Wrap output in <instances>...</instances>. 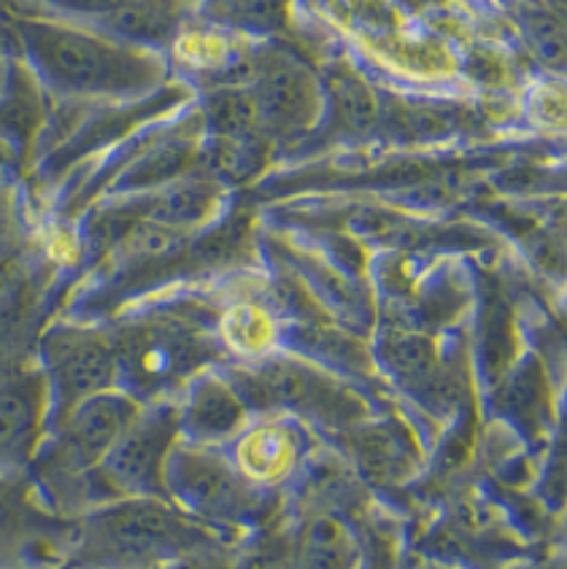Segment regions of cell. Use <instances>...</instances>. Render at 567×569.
I'll return each instance as SVG.
<instances>
[{"mask_svg":"<svg viewBox=\"0 0 567 569\" xmlns=\"http://www.w3.org/2000/svg\"><path fill=\"white\" fill-rule=\"evenodd\" d=\"M173 480L179 491L208 510L236 502L238 483L219 461L206 457H179L173 461Z\"/></svg>","mask_w":567,"mask_h":569,"instance_id":"ba28073f","label":"cell"},{"mask_svg":"<svg viewBox=\"0 0 567 569\" xmlns=\"http://www.w3.org/2000/svg\"><path fill=\"white\" fill-rule=\"evenodd\" d=\"M208 17L246 33H276L289 19V0H206Z\"/></svg>","mask_w":567,"mask_h":569,"instance_id":"30bf717a","label":"cell"},{"mask_svg":"<svg viewBox=\"0 0 567 569\" xmlns=\"http://www.w3.org/2000/svg\"><path fill=\"white\" fill-rule=\"evenodd\" d=\"M251 100L260 128L270 132H298L311 128L321 109V90L302 62L284 52L257 54L249 66Z\"/></svg>","mask_w":567,"mask_h":569,"instance_id":"7a4b0ae2","label":"cell"},{"mask_svg":"<svg viewBox=\"0 0 567 569\" xmlns=\"http://www.w3.org/2000/svg\"><path fill=\"white\" fill-rule=\"evenodd\" d=\"M208 206H211V189L206 184H185L160 194V198L155 200V206H151L149 219L176 230L179 224H187V221L203 217Z\"/></svg>","mask_w":567,"mask_h":569,"instance_id":"9a60e30c","label":"cell"},{"mask_svg":"<svg viewBox=\"0 0 567 569\" xmlns=\"http://www.w3.org/2000/svg\"><path fill=\"white\" fill-rule=\"evenodd\" d=\"M49 359L68 405L106 391L117 376V351L92 332H62L49 346Z\"/></svg>","mask_w":567,"mask_h":569,"instance_id":"277c9868","label":"cell"},{"mask_svg":"<svg viewBox=\"0 0 567 569\" xmlns=\"http://www.w3.org/2000/svg\"><path fill=\"white\" fill-rule=\"evenodd\" d=\"M346 561H349L346 532L330 518H319L308 529L300 569H346Z\"/></svg>","mask_w":567,"mask_h":569,"instance_id":"5bb4252c","label":"cell"},{"mask_svg":"<svg viewBox=\"0 0 567 569\" xmlns=\"http://www.w3.org/2000/svg\"><path fill=\"white\" fill-rule=\"evenodd\" d=\"M330 98L346 128L368 130L378 119L376 94L355 73H336L330 79Z\"/></svg>","mask_w":567,"mask_h":569,"instance_id":"4fadbf2b","label":"cell"},{"mask_svg":"<svg viewBox=\"0 0 567 569\" xmlns=\"http://www.w3.org/2000/svg\"><path fill=\"white\" fill-rule=\"evenodd\" d=\"M170 429L162 419L138 421L119 438L117 446L100 461L103 480L125 491H143L160 480L166 461Z\"/></svg>","mask_w":567,"mask_h":569,"instance_id":"8992f818","label":"cell"},{"mask_svg":"<svg viewBox=\"0 0 567 569\" xmlns=\"http://www.w3.org/2000/svg\"><path fill=\"white\" fill-rule=\"evenodd\" d=\"M179 0H122L103 17L111 36L136 47L166 43L179 28Z\"/></svg>","mask_w":567,"mask_h":569,"instance_id":"52a82bcc","label":"cell"},{"mask_svg":"<svg viewBox=\"0 0 567 569\" xmlns=\"http://www.w3.org/2000/svg\"><path fill=\"white\" fill-rule=\"evenodd\" d=\"M11 518H14V495L9 491V486L0 483V529L9 527Z\"/></svg>","mask_w":567,"mask_h":569,"instance_id":"ac0fdd59","label":"cell"},{"mask_svg":"<svg viewBox=\"0 0 567 569\" xmlns=\"http://www.w3.org/2000/svg\"><path fill=\"white\" fill-rule=\"evenodd\" d=\"M527 36L540 60H546L548 66L567 68V36L551 17H544V14L529 17Z\"/></svg>","mask_w":567,"mask_h":569,"instance_id":"2e32d148","label":"cell"},{"mask_svg":"<svg viewBox=\"0 0 567 569\" xmlns=\"http://www.w3.org/2000/svg\"><path fill=\"white\" fill-rule=\"evenodd\" d=\"M181 569H225V567L217 565V561H195V565H187Z\"/></svg>","mask_w":567,"mask_h":569,"instance_id":"d6986e66","label":"cell"},{"mask_svg":"<svg viewBox=\"0 0 567 569\" xmlns=\"http://www.w3.org/2000/svg\"><path fill=\"white\" fill-rule=\"evenodd\" d=\"M249 442H251V451L249 457L243 453V461H249L251 470L257 472L279 470L284 457H287V446H284L279 435L265 432V435H257V438H251Z\"/></svg>","mask_w":567,"mask_h":569,"instance_id":"e0dca14e","label":"cell"},{"mask_svg":"<svg viewBox=\"0 0 567 569\" xmlns=\"http://www.w3.org/2000/svg\"><path fill=\"white\" fill-rule=\"evenodd\" d=\"M0 90H3V76H0Z\"/></svg>","mask_w":567,"mask_h":569,"instance_id":"ffe728a7","label":"cell"},{"mask_svg":"<svg viewBox=\"0 0 567 569\" xmlns=\"http://www.w3.org/2000/svg\"><path fill=\"white\" fill-rule=\"evenodd\" d=\"M38 405L28 386L0 391V459H17L33 442Z\"/></svg>","mask_w":567,"mask_h":569,"instance_id":"9c48e42d","label":"cell"},{"mask_svg":"<svg viewBox=\"0 0 567 569\" xmlns=\"http://www.w3.org/2000/svg\"><path fill=\"white\" fill-rule=\"evenodd\" d=\"M24 49L57 90L81 98H128L160 81L162 68L143 47L71 24H19Z\"/></svg>","mask_w":567,"mask_h":569,"instance_id":"6da1fadb","label":"cell"},{"mask_svg":"<svg viewBox=\"0 0 567 569\" xmlns=\"http://www.w3.org/2000/svg\"><path fill=\"white\" fill-rule=\"evenodd\" d=\"M241 400L222 383L200 386L189 408V421L200 435H225L241 421Z\"/></svg>","mask_w":567,"mask_h":569,"instance_id":"7c38bea8","label":"cell"},{"mask_svg":"<svg viewBox=\"0 0 567 569\" xmlns=\"http://www.w3.org/2000/svg\"><path fill=\"white\" fill-rule=\"evenodd\" d=\"M136 419L138 408L132 400L111 395V391H98V395L71 405L66 421V453L71 465H100Z\"/></svg>","mask_w":567,"mask_h":569,"instance_id":"3957f363","label":"cell"},{"mask_svg":"<svg viewBox=\"0 0 567 569\" xmlns=\"http://www.w3.org/2000/svg\"><path fill=\"white\" fill-rule=\"evenodd\" d=\"M43 119L41 92L36 81L28 76H17L3 92H0V132L9 138L33 136Z\"/></svg>","mask_w":567,"mask_h":569,"instance_id":"8fae6325","label":"cell"},{"mask_svg":"<svg viewBox=\"0 0 567 569\" xmlns=\"http://www.w3.org/2000/svg\"><path fill=\"white\" fill-rule=\"evenodd\" d=\"M98 535L122 559H143L179 546L185 527L157 505L132 502L100 516Z\"/></svg>","mask_w":567,"mask_h":569,"instance_id":"5b68a950","label":"cell"}]
</instances>
